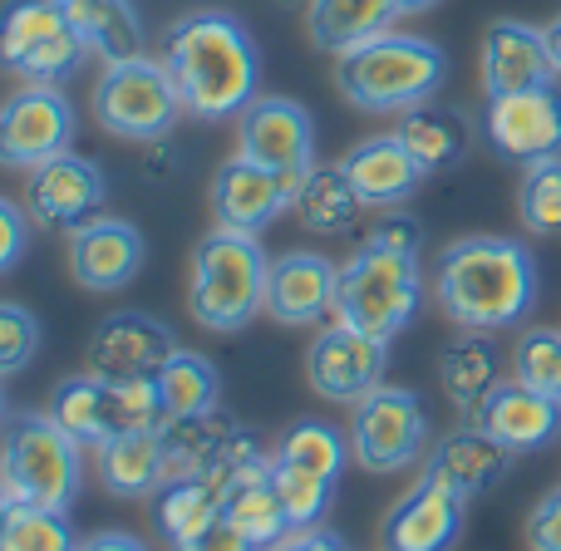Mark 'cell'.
<instances>
[{"mask_svg":"<svg viewBox=\"0 0 561 551\" xmlns=\"http://www.w3.org/2000/svg\"><path fill=\"white\" fill-rule=\"evenodd\" d=\"M178 84V99L193 118L217 124L237 118L256 99L262 84V55L252 30L232 10H187L163 30V55Z\"/></svg>","mask_w":561,"mask_h":551,"instance_id":"6da1fadb","label":"cell"},{"mask_svg":"<svg viewBox=\"0 0 561 551\" xmlns=\"http://www.w3.org/2000/svg\"><path fill=\"white\" fill-rule=\"evenodd\" d=\"M434 300L463 330H513L537 306V256L513 237H463L434 262Z\"/></svg>","mask_w":561,"mask_h":551,"instance_id":"7a4b0ae2","label":"cell"},{"mask_svg":"<svg viewBox=\"0 0 561 551\" xmlns=\"http://www.w3.org/2000/svg\"><path fill=\"white\" fill-rule=\"evenodd\" d=\"M448 79V55L424 35H385L335 59V89L359 114H409L428 104Z\"/></svg>","mask_w":561,"mask_h":551,"instance_id":"3957f363","label":"cell"},{"mask_svg":"<svg viewBox=\"0 0 561 551\" xmlns=\"http://www.w3.org/2000/svg\"><path fill=\"white\" fill-rule=\"evenodd\" d=\"M266 252L252 232L217 227L197 242L193 276H187V306L193 320L213 335L247 330L266 310Z\"/></svg>","mask_w":561,"mask_h":551,"instance_id":"277c9868","label":"cell"},{"mask_svg":"<svg viewBox=\"0 0 561 551\" xmlns=\"http://www.w3.org/2000/svg\"><path fill=\"white\" fill-rule=\"evenodd\" d=\"M419 300H424V272H419V256L409 252H385V246L359 242V252L340 266L335 320L359 335H375L389 345L414 325Z\"/></svg>","mask_w":561,"mask_h":551,"instance_id":"5b68a950","label":"cell"},{"mask_svg":"<svg viewBox=\"0 0 561 551\" xmlns=\"http://www.w3.org/2000/svg\"><path fill=\"white\" fill-rule=\"evenodd\" d=\"M79 438L65 434L49 414H15L0 428V468L15 507L69 513L79 493Z\"/></svg>","mask_w":561,"mask_h":551,"instance_id":"8992f818","label":"cell"},{"mask_svg":"<svg viewBox=\"0 0 561 551\" xmlns=\"http://www.w3.org/2000/svg\"><path fill=\"white\" fill-rule=\"evenodd\" d=\"M49 418L65 434H75L84 448H104L118 434H138V428H163V399L158 384H128V379L104 375H75L59 379L49 394Z\"/></svg>","mask_w":561,"mask_h":551,"instance_id":"52a82bcc","label":"cell"},{"mask_svg":"<svg viewBox=\"0 0 561 551\" xmlns=\"http://www.w3.org/2000/svg\"><path fill=\"white\" fill-rule=\"evenodd\" d=\"M183 114L187 108L178 99V84L163 59H114V65H104V74L94 84L99 128L114 138H128V144H158V138L173 134V124Z\"/></svg>","mask_w":561,"mask_h":551,"instance_id":"ba28073f","label":"cell"},{"mask_svg":"<svg viewBox=\"0 0 561 551\" xmlns=\"http://www.w3.org/2000/svg\"><path fill=\"white\" fill-rule=\"evenodd\" d=\"M89 55V39L59 0H5L0 5V69L25 84H59Z\"/></svg>","mask_w":561,"mask_h":551,"instance_id":"9c48e42d","label":"cell"},{"mask_svg":"<svg viewBox=\"0 0 561 551\" xmlns=\"http://www.w3.org/2000/svg\"><path fill=\"white\" fill-rule=\"evenodd\" d=\"M428 448V409L414 389H369L350 414V454L365 473L414 468Z\"/></svg>","mask_w":561,"mask_h":551,"instance_id":"30bf717a","label":"cell"},{"mask_svg":"<svg viewBox=\"0 0 561 551\" xmlns=\"http://www.w3.org/2000/svg\"><path fill=\"white\" fill-rule=\"evenodd\" d=\"M79 134L75 104L55 84H25L0 104V168L35 173L39 163L69 153Z\"/></svg>","mask_w":561,"mask_h":551,"instance_id":"8fae6325","label":"cell"},{"mask_svg":"<svg viewBox=\"0 0 561 551\" xmlns=\"http://www.w3.org/2000/svg\"><path fill=\"white\" fill-rule=\"evenodd\" d=\"M178 355V335L148 310H114L89 335V375L153 384L163 365Z\"/></svg>","mask_w":561,"mask_h":551,"instance_id":"7c38bea8","label":"cell"},{"mask_svg":"<svg viewBox=\"0 0 561 551\" xmlns=\"http://www.w3.org/2000/svg\"><path fill=\"white\" fill-rule=\"evenodd\" d=\"M385 365H389V345L375 335L330 320L306 349V379L320 399L330 404H359L369 389L385 384Z\"/></svg>","mask_w":561,"mask_h":551,"instance_id":"4fadbf2b","label":"cell"},{"mask_svg":"<svg viewBox=\"0 0 561 551\" xmlns=\"http://www.w3.org/2000/svg\"><path fill=\"white\" fill-rule=\"evenodd\" d=\"M237 153L276 168V173L306 177L316 168V124H310L306 104L286 94H256L237 114Z\"/></svg>","mask_w":561,"mask_h":551,"instance_id":"5bb4252c","label":"cell"},{"mask_svg":"<svg viewBox=\"0 0 561 551\" xmlns=\"http://www.w3.org/2000/svg\"><path fill=\"white\" fill-rule=\"evenodd\" d=\"M483 134L507 163H547L561 158V89H523V94H497L488 99Z\"/></svg>","mask_w":561,"mask_h":551,"instance_id":"9a60e30c","label":"cell"},{"mask_svg":"<svg viewBox=\"0 0 561 551\" xmlns=\"http://www.w3.org/2000/svg\"><path fill=\"white\" fill-rule=\"evenodd\" d=\"M296 193H300L296 173H276V168L252 163V158L237 153L213 177V217H217V227L256 237L280 213H296Z\"/></svg>","mask_w":561,"mask_h":551,"instance_id":"2e32d148","label":"cell"},{"mask_svg":"<svg viewBox=\"0 0 561 551\" xmlns=\"http://www.w3.org/2000/svg\"><path fill=\"white\" fill-rule=\"evenodd\" d=\"M104 197H108V183L99 173V163H89L79 153H59L30 173L25 213L30 222L49 227V232H75L89 217L104 213Z\"/></svg>","mask_w":561,"mask_h":551,"instance_id":"e0dca14e","label":"cell"},{"mask_svg":"<svg viewBox=\"0 0 561 551\" xmlns=\"http://www.w3.org/2000/svg\"><path fill=\"white\" fill-rule=\"evenodd\" d=\"M69 272L84 290L108 296L124 290L128 280L144 272V232L124 217H89L84 227L69 232Z\"/></svg>","mask_w":561,"mask_h":551,"instance_id":"ac0fdd59","label":"cell"},{"mask_svg":"<svg viewBox=\"0 0 561 551\" xmlns=\"http://www.w3.org/2000/svg\"><path fill=\"white\" fill-rule=\"evenodd\" d=\"M483 94H523V89H542L557 84V65L547 49V30L527 25V20H493L483 35Z\"/></svg>","mask_w":561,"mask_h":551,"instance_id":"d6986e66","label":"cell"},{"mask_svg":"<svg viewBox=\"0 0 561 551\" xmlns=\"http://www.w3.org/2000/svg\"><path fill=\"white\" fill-rule=\"evenodd\" d=\"M468 424L493 434L497 444L513 448V454H537V448L557 444V434H561V399L523 384V379H503V384L468 414Z\"/></svg>","mask_w":561,"mask_h":551,"instance_id":"ffe728a7","label":"cell"},{"mask_svg":"<svg viewBox=\"0 0 561 551\" xmlns=\"http://www.w3.org/2000/svg\"><path fill=\"white\" fill-rule=\"evenodd\" d=\"M463 497L438 478H419L385 517V551H454L463 532Z\"/></svg>","mask_w":561,"mask_h":551,"instance_id":"44dd1931","label":"cell"},{"mask_svg":"<svg viewBox=\"0 0 561 551\" xmlns=\"http://www.w3.org/2000/svg\"><path fill=\"white\" fill-rule=\"evenodd\" d=\"M340 266L320 252H286L266 266V315L280 325H316L335 315Z\"/></svg>","mask_w":561,"mask_h":551,"instance_id":"7402d4cb","label":"cell"},{"mask_svg":"<svg viewBox=\"0 0 561 551\" xmlns=\"http://www.w3.org/2000/svg\"><path fill=\"white\" fill-rule=\"evenodd\" d=\"M513 448H503L493 434H483L478 424L468 428H454L448 438H438V448L428 454L424 473L438 478L444 487H454L463 503H473V497L493 493L497 483L507 478V468H513Z\"/></svg>","mask_w":561,"mask_h":551,"instance_id":"603a6c76","label":"cell"},{"mask_svg":"<svg viewBox=\"0 0 561 551\" xmlns=\"http://www.w3.org/2000/svg\"><path fill=\"white\" fill-rule=\"evenodd\" d=\"M340 168H345L350 187L359 193V203L375 207V213L409 203L414 187L424 183V173H419V163L409 158V148L399 144V134H375V138H365V144H355L340 158Z\"/></svg>","mask_w":561,"mask_h":551,"instance_id":"cb8c5ba5","label":"cell"},{"mask_svg":"<svg viewBox=\"0 0 561 551\" xmlns=\"http://www.w3.org/2000/svg\"><path fill=\"white\" fill-rule=\"evenodd\" d=\"M99 483L114 497H148L168 483V444L163 428L118 434L99 448Z\"/></svg>","mask_w":561,"mask_h":551,"instance_id":"d4e9b609","label":"cell"},{"mask_svg":"<svg viewBox=\"0 0 561 551\" xmlns=\"http://www.w3.org/2000/svg\"><path fill=\"white\" fill-rule=\"evenodd\" d=\"M394 134H399V144L409 148V158L419 163V173L424 177L458 168L463 163V153H468V144H473L468 118L458 114V108H438L434 99L419 104V108H409V114H399Z\"/></svg>","mask_w":561,"mask_h":551,"instance_id":"484cf974","label":"cell"},{"mask_svg":"<svg viewBox=\"0 0 561 551\" xmlns=\"http://www.w3.org/2000/svg\"><path fill=\"white\" fill-rule=\"evenodd\" d=\"M222 523H232L242 537H252L256 547H272L290 532V517H286V503H280L276 483H272V454L262 463L242 468V473L227 483V497H222Z\"/></svg>","mask_w":561,"mask_h":551,"instance_id":"4316f807","label":"cell"},{"mask_svg":"<svg viewBox=\"0 0 561 551\" xmlns=\"http://www.w3.org/2000/svg\"><path fill=\"white\" fill-rule=\"evenodd\" d=\"M232 473L227 468H207V473H187V478H168L158 487V532L168 542H187L197 537L203 527H213L222 517V497Z\"/></svg>","mask_w":561,"mask_h":551,"instance_id":"83f0119b","label":"cell"},{"mask_svg":"<svg viewBox=\"0 0 561 551\" xmlns=\"http://www.w3.org/2000/svg\"><path fill=\"white\" fill-rule=\"evenodd\" d=\"M394 20H399L394 0H310V10H306L316 49H325L335 59L359 49L365 39L394 30Z\"/></svg>","mask_w":561,"mask_h":551,"instance_id":"f1b7e54d","label":"cell"},{"mask_svg":"<svg viewBox=\"0 0 561 551\" xmlns=\"http://www.w3.org/2000/svg\"><path fill=\"white\" fill-rule=\"evenodd\" d=\"M438 384L463 414H473L503 384V355H497L493 335L488 330H463V340H454L438 359Z\"/></svg>","mask_w":561,"mask_h":551,"instance_id":"f546056e","label":"cell"},{"mask_svg":"<svg viewBox=\"0 0 561 551\" xmlns=\"http://www.w3.org/2000/svg\"><path fill=\"white\" fill-rule=\"evenodd\" d=\"M65 10L104 65L144 55L148 35H144V15H138L134 0H69Z\"/></svg>","mask_w":561,"mask_h":551,"instance_id":"4dcf8cb0","label":"cell"},{"mask_svg":"<svg viewBox=\"0 0 561 551\" xmlns=\"http://www.w3.org/2000/svg\"><path fill=\"white\" fill-rule=\"evenodd\" d=\"M359 193L350 187L345 168H310L300 177V193H296V217L306 222V232H320V237H335L345 232L350 222L359 217Z\"/></svg>","mask_w":561,"mask_h":551,"instance_id":"1f68e13d","label":"cell"},{"mask_svg":"<svg viewBox=\"0 0 561 551\" xmlns=\"http://www.w3.org/2000/svg\"><path fill=\"white\" fill-rule=\"evenodd\" d=\"M158 399H163V414L168 418H197V414H213L217 394H222V379H217L213 359L193 355V349H178L173 359L163 365V375L153 379Z\"/></svg>","mask_w":561,"mask_h":551,"instance_id":"d6a6232c","label":"cell"},{"mask_svg":"<svg viewBox=\"0 0 561 551\" xmlns=\"http://www.w3.org/2000/svg\"><path fill=\"white\" fill-rule=\"evenodd\" d=\"M276 458H280V463L306 468V473L330 478V483H340V468H345V438H340L330 424L306 418V424H290L286 434H280Z\"/></svg>","mask_w":561,"mask_h":551,"instance_id":"836d02e7","label":"cell"},{"mask_svg":"<svg viewBox=\"0 0 561 551\" xmlns=\"http://www.w3.org/2000/svg\"><path fill=\"white\" fill-rule=\"evenodd\" d=\"M517 217L533 237H561V158L533 163L517 187Z\"/></svg>","mask_w":561,"mask_h":551,"instance_id":"e575fe53","label":"cell"},{"mask_svg":"<svg viewBox=\"0 0 561 551\" xmlns=\"http://www.w3.org/2000/svg\"><path fill=\"white\" fill-rule=\"evenodd\" d=\"M272 483L280 493V503H286V517L290 527H320L330 513V497H335V483L320 473H306V468L296 463H280L272 454Z\"/></svg>","mask_w":561,"mask_h":551,"instance_id":"d590c367","label":"cell"},{"mask_svg":"<svg viewBox=\"0 0 561 551\" xmlns=\"http://www.w3.org/2000/svg\"><path fill=\"white\" fill-rule=\"evenodd\" d=\"M513 379L561 399V330H523V340L513 349Z\"/></svg>","mask_w":561,"mask_h":551,"instance_id":"8d00e7d4","label":"cell"},{"mask_svg":"<svg viewBox=\"0 0 561 551\" xmlns=\"http://www.w3.org/2000/svg\"><path fill=\"white\" fill-rule=\"evenodd\" d=\"M0 551H79V542L69 537L65 513H49V507H15L5 537H0Z\"/></svg>","mask_w":561,"mask_h":551,"instance_id":"74e56055","label":"cell"},{"mask_svg":"<svg viewBox=\"0 0 561 551\" xmlns=\"http://www.w3.org/2000/svg\"><path fill=\"white\" fill-rule=\"evenodd\" d=\"M39 355V320L15 300H0V379L30 369Z\"/></svg>","mask_w":561,"mask_h":551,"instance_id":"f35d334b","label":"cell"},{"mask_svg":"<svg viewBox=\"0 0 561 551\" xmlns=\"http://www.w3.org/2000/svg\"><path fill=\"white\" fill-rule=\"evenodd\" d=\"M365 242H369V246H385V252H409V256H419L424 227H419L409 213H399V207H385V213H379V222L365 232Z\"/></svg>","mask_w":561,"mask_h":551,"instance_id":"ab89813d","label":"cell"},{"mask_svg":"<svg viewBox=\"0 0 561 551\" xmlns=\"http://www.w3.org/2000/svg\"><path fill=\"white\" fill-rule=\"evenodd\" d=\"M25 246H30V213L20 203H10V197H0V276L15 272Z\"/></svg>","mask_w":561,"mask_h":551,"instance_id":"60d3db41","label":"cell"},{"mask_svg":"<svg viewBox=\"0 0 561 551\" xmlns=\"http://www.w3.org/2000/svg\"><path fill=\"white\" fill-rule=\"evenodd\" d=\"M527 542H533V551H561V487L533 507V517H527Z\"/></svg>","mask_w":561,"mask_h":551,"instance_id":"b9f144b4","label":"cell"},{"mask_svg":"<svg viewBox=\"0 0 561 551\" xmlns=\"http://www.w3.org/2000/svg\"><path fill=\"white\" fill-rule=\"evenodd\" d=\"M173 551H262L252 542V537H242L237 532L232 523H222V517H217L213 527H203V532L197 537H187V542H178Z\"/></svg>","mask_w":561,"mask_h":551,"instance_id":"7bdbcfd3","label":"cell"},{"mask_svg":"<svg viewBox=\"0 0 561 551\" xmlns=\"http://www.w3.org/2000/svg\"><path fill=\"white\" fill-rule=\"evenodd\" d=\"M266 551H345V542H340L330 527H290V532Z\"/></svg>","mask_w":561,"mask_h":551,"instance_id":"ee69618b","label":"cell"},{"mask_svg":"<svg viewBox=\"0 0 561 551\" xmlns=\"http://www.w3.org/2000/svg\"><path fill=\"white\" fill-rule=\"evenodd\" d=\"M79 551H148V547L128 532H94L89 542H79Z\"/></svg>","mask_w":561,"mask_h":551,"instance_id":"f6af8a7d","label":"cell"},{"mask_svg":"<svg viewBox=\"0 0 561 551\" xmlns=\"http://www.w3.org/2000/svg\"><path fill=\"white\" fill-rule=\"evenodd\" d=\"M547 49H552V65H557V74H561V15L547 25Z\"/></svg>","mask_w":561,"mask_h":551,"instance_id":"bcb514c9","label":"cell"},{"mask_svg":"<svg viewBox=\"0 0 561 551\" xmlns=\"http://www.w3.org/2000/svg\"><path fill=\"white\" fill-rule=\"evenodd\" d=\"M399 5V15H424V10H434L438 0H394Z\"/></svg>","mask_w":561,"mask_h":551,"instance_id":"7dc6e473","label":"cell"},{"mask_svg":"<svg viewBox=\"0 0 561 551\" xmlns=\"http://www.w3.org/2000/svg\"><path fill=\"white\" fill-rule=\"evenodd\" d=\"M10 513H15V503H5V497H0V537H5V527H10Z\"/></svg>","mask_w":561,"mask_h":551,"instance_id":"c3c4849f","label":"cell"},{"mask_svg":"<svg viewBox=\"0 0 561 551\" xmlns=\"http://www.w3.org/2000/svg\"><path fill=\"white\" fill-rule=\"evenodd\" d=\"M0 497H5V503H10V483H5V468H0Z\"/></svg>","mask_w":561,"mask_h":551,"instance_id":"681fc988","label":"cell"},{"mask_svg":"<svg viewBox=\"0 0 561 551\" xmlns=\"http://www.w3.org/2000/svg\"><path fill=\"white\" fill-rule=\"evenodd\" d=\"M0 428H5V389H0Z\"/></svg>","mask_w":561,"mask_h":551,"instance_id":"f907efd6","label":"cell"},{"mask_svg":"<svg viewBox=\"0 0 561 551\" xmlns=\"http://www.w3.org/2000/svg\"><path fill=\"white\" fill-rule=\"evenodd\" d=\"M59 5H69V0H59Z\"/></svg>","mask_w":561,"mask_h":551,"instance_id":"816d5d0a","label":"cell"}]
</instances>
